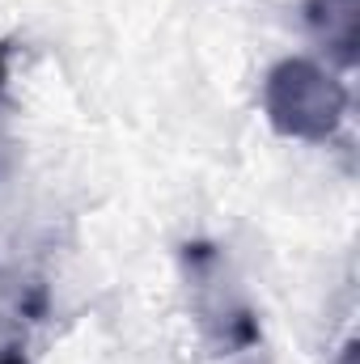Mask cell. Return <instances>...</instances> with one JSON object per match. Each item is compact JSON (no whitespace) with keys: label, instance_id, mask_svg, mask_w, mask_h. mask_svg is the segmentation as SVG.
<instances>
[{"label":"cell","instance_id":"obj_3","mask_svg":"<svg viewBox=\"0 0 360 364\" xmlns=\"http://www.w3.org/2000/svg\"><path fill=\"white\" fill-rule=\"evenodd\" d=\"M0 364H26V352H21L17 343H4V348H0Z\"/></svg>","mask_w":360,"mask_h":364},{"label":"cell","instance_id":"obj_2","mask_svg":"<svg viewBox=\"0 0 360 364\" xmlns=\"http://www.w3.org/2000/svg\"><path fill=\"white\" fill-rule=\"evenodd\" d=\"M301 17L309 26V34L344 64H356V47H360V0H305Z\"/></svg>","mask_w":360,"mask_h":364},{"label":"cell","instance_id":"obj_1","mask_svg":"<svg viewBox=\"0 0 360 364\" xmlns=\"http://www.w3.org/2000/svg\"><path fill=\"white\" fill-rule=\"evenodd\" d=\"M348 85L314 60H280L263 81V114L271 132L301 144H327L348 119Z\"/></svg>","mask_w":360,"mask_h":364},{"label":"cell","instance_id":"obj_4","mask_svg":"<svg viewBox=\"0 0 360 364\" xmlns=\"http://www.w3.org/2000/svg\"><path fill=\"white\" fill-rule=\"evenodd\" d=\"M4 81H9V68H4V51H0V90H4Z\"/></svg>","mask_w":360,"mask_h":364}]
</instances>
